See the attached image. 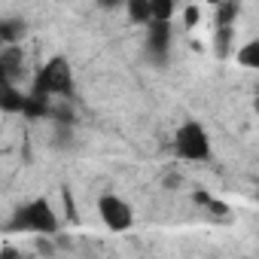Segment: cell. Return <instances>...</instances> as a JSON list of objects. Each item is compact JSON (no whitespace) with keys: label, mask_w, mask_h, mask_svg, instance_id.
Segmentation results:
<instances>
[{"label":"cell","mask_w":259,"mask_h":259,"mask_svg":"<svg viewBox=\"0 0 259 259\" xmlns=\"http://www.w3.org/2000/svg\"><path fill=\"white\" fill-rule=\"evenodd\" d=\"M177 153L189 162H204L210 156V141L198 122H186L177 132Z\"/></svg>","instance_id":"1"},{"label":"cell","mask_w":259,"mask_h":259,"mask_svg":"<svg viewBox=\"0 0 259 259\" xmlns=\"http://www.w3.org/2000/svg\"><path fill=\"white\" fill-rule=\"evenodd\" d=\"M98 213H101V220H104V226L110 229V232H128L135 226V210H132V204H125L119 195H104L101 201H98Z\"/></svg>","instance_id":"2"},{"label":"cell","mask_w":259,"mask_h":259,"mask_svg":"<svg viewBox=\"0 0 259 259\" xmlns=\"http://www.w3.org/2000/svg\"><path fill=\"white\" fill-rule=\"evenodd\" d=\"M67 89H70L67 61H61V58L49 61V64L40 70V76H37V92H40V95H64Z\"/></svg>","instance_id":"3"},{"label":"cell","mask_w":259,"mask_h":259,"mask_svg":"<svg viewBox=\"0 0 259 259\" xmlns=\"http://www.w3.org/2000/svg\"><path fill=\"white\" fill-rule=\"evenodd\" d=\"M13 226H19V229H25V232L40 235V232H52L58 223H55V213L49 210V204H46V201H37V204H31V207L19 210V217L13 220Z\"/></svg>","instance_id":"4"},{"label":"cell","mask_w":259,"mask_h":259,"mask_svg":"<svg viewBox=\"0 0 259 259\" xmlns=\"http://www.w3.org/2000/svg\"><path fill=\"white\" fill-rule=\"evenodd\" d=\"M147 7H150V22L168 25L177 13V0H147Z\"/></svg>","instance_id":"5"},{"label":"cell","mask_w":259,"mask_h":259,"mask_svg":"<svg viewBox=\"0 0 259 259\" xmlns=\"http://www.w3.org/2000/svg\"><path fill=\"white\" fill-rule=\"evenodd\" d=\"M256 52H259V43H256V40H250L241 52H235V55H238V64H241V67H247V70H253V67H256Z\"/></svg>","instance_id":"6"},{"label":"cell","mask_w":259,"mask_h":259,"mask_svg":"<svg viewBox=\"0 0 259 259\" xmlns=\"http://www.w3.org/2000/svg\"><path fill=\"white\" fill-rule=\"evenodd\" d=\"M204 4H210V7H220V4H226V0H204Z\"/></svg>","instance_id":"7"}]
</instances>
